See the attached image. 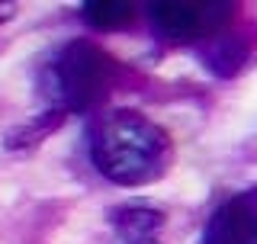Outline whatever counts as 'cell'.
<instances>
[{
    "mask_svg": "<svg viewBox=\"0 0 257 244\" xmlns=\"http://www.w3.org/2000/svg\"><path fill=\"white\" fill-rule=\"evenodd\" d=\"M93 167L119 186L155 183L171 167V135L139 109H100L87 132Z\"/></svg>",
    "mask_w": 257,
    "mask_h": 244,
    "instance_id": "cell-1",
    "label": "cell"
},
{
    "mask_svg": "<svg viewBox=\"0 0 257 244\" xmlns=\"http://www.w3.org/2000/svg\"><path fill=\"white\" fill-rule=\"evenodd\" d=\"M122 64L103 45L90 39H74L61 45L48 58L39 74V93H42L48 112L71 116V112H100L103 103L122 80Z\"/></svg>",
    "mask_w": 257,
    "mask_h": 244,
    "instance_id": "cell-2",
    "label": "cell"
},
{
    "mask_svg": "<svg viewBox=\"0 0 257 244\" xmlns=\"http://www.w3.org/2000/svg\"><path fill=\"white\" fill-rule=\"evenodd\" d=\"M235 10L238 4L231 0H158L148 7V20L164 42L193 45L222 36L235 20Z\"/></svg>",
    "mask_w": 257,
    "mask_h": 244,
    "instance_id": "cell-3",
    "label": "cell"
},
{
    "mask_svg": "<svg viewBox=\"0 0 257 244\" xmlns=\"http://www.w3.org/2000/svg\"><path fill=\"white\" fill-rule=\"evenodd\" d=\"M203 244H257V193L225 199L203 228Z\"/></svg>",
    "mask_w": 257,
    "mask_h": 244,
    "instance_id": "cell-4",
    "label": "cell"
},
{
    "mask_svg": "<svg viewBox=\"0 0 257 244\" xmlns=\"http://www.w3.org/2000/svg\"><path fill=\"white\" fill-rule=\"evenodd\" d=\"M112 244H161L164 212L145 202H125L109 212Z\"/></svg>",
    "mask_w": 257,
    "mask_h": 244,
    "instance_id": "cell-5",
    "label": "cell"
},
{
    "mask_svg": "<svg viewBox=\"0 0 257 244\" xmlns=\"http://www.w3.org/2000/svg\"><path fill=\"white\" fill-rule=\"evenodd\" d=\"M247 61H251V45H247L241 36L222 32V36H215L212 42H206L203 64L209 71H215L219 77H235Z\"/></svg>",
    "mask_w": 257,
    "mask_h": 244,
    "instance_id": "cell-6",
    "label": "cell"
},
{
    "mask_svg": "<svg viewBox=\"0 0 257 244\" xmlns=\"http://www.w3.org/2000/svg\"><path fill=\"white\" fill-rule=\"evenodd\" d=\"M84 23L96 32H116L135 23V4H122V0H90L80 7Z\"/></svg>",
    "mask_w": 257,
    "mask_h": 244,
    "instance_id": "cell-7",
    "label": "cell"
},
{
    "mask_svg": "<svg viewBox=\"0 0 257 244\" xmlns=\"http://www.w3.org/2000/svg\"><path fill=\"white\" fill-rule=\"evenodd\" d=\"M61 119H64V116L45 109V116H39V119H32L29 126H23V129H16V132H10L7 145H10V148H29V145H39L48 132H52V129H58Z\"/></svg>",
    "mask_w": 257,
    "mask_h": 244,
    "instance_id": "cell-8",
    "label": "cell"
},
{
    "mask_svg": "<svg viewBox=\"0 0 257 244\" xmlns=\"http://www.w3.org/2000/svg\"><path fill=\"white\" fill-rule=\"evenodd\" d=\"M13 10H16V4H0V26L13 16Z\"/></svg>",
    "mask_w": 257,
    "mask_h": 244,
    "instance_id": "cell-9",
    "label": "cell"
}]
</instances>
